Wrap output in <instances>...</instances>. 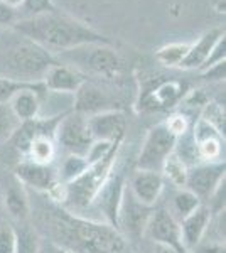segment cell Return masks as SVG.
Here are the masks:
<instances>
[{
    "instance_id": "38",
    "label": "cell",
    "mask_w": 226,
    "mask_h": 253,
    "mask_svg": "<svg viewBox=\"0 0 226 253\" xmlns=\"http://www.w3.org/2000/svg\"><path fill=\"white\" fill-rule=\"evenodd\" d=\"M152 253H179V252L174 250L172 247H167V245L154 243V250H152Z\"/></svg>"
},
{
    "instance_id": "5",
    "label": "cell",
    "mask_w": 226,
    "mask_h": 253,
    "mask_svg": "<svg viewBox=\"0 0 226 253\" xmlns=\"http://www.w3.org/2000/svg\"><path fill=\"white\" fill-rule=\"evenodd\" d=\"M54 142L64 152L86 157L94 142L88 128V117L78 112L64 115L54 128Z\"/></svg>"
},
{
    "instance_id": "35",
    "label": "cell",
    "mask_w": 226,
    "mask_h": 253,
    "mask_svg": "<svg viewBox=\"0 0 226 253\" xmlns=\"http://www.w3.org/2000/svg\"><path fill=\"white\" fill-rule=\"evenodd\" d=\"M19 20V12L15 7L0 0V26H14Z\"/></svg>"
},
{
    "instance_id": "20",
    "label": "cell",
    "mask_w": 226,
    "mask_h": 253,
    "mask_svg": "<svg viewBox=\"0 0 226 253\" xmlns=\"http://www.w3.org/2000/svg\"><path fill=\"white\" fill-rule=\"evenodd\" d=\"M3 205L5 210L9 211V214L17 221H24L31 214V203H29V196L24 187L17 179H12L9 186L5 187L3 193Z\"/></svg>"
},
{
    "instance_id": "31",
    "label": "cell",
    "mask_w": 226,
    "mask_h": 253,
    "mask_svg": "<svg viewBox=\"0 0 226 253\" xmlns=\"http://www.w3.org/2000/svg\"><path fill=\"white\" fill-rule=\"evenodd\" d=\"M22 10L24 14L34 17V15L41 14H52V12H56V7L52 0H24Z\"/></svg>"
},
{
    "instance_id": "8",
    "label": "cell",
    "mask_w": 226,
    "mask_h": 253,
    "mask_svg": "<svg viewBox=\"0 0 226 253\" xmlns=\"http://www.w3.org/2000/svg\"><path fill=\"white\" fill-rule=\"evenodd\" d=\"M143 236H147L152 243L167 245L179 253H184L182 243H181L179 221H176L174 216L166 208H159V210L152 211L145 230H143Z\"/></svg>"
},
{
    "instance_id": "16",
    "label": "cell",
    "mask_w": 226,
    "mask_h": 253,
    "mask_svg": "<svg viewBox=\"0 0 226 253\" xmlns=\"http://www.w3.org/2000/svg\"><path fill=\"white\" fill-rule=\"evenodd\" d=\"M83 73L78 69L68 66V64L56 63L46 71L43 83L49 91H61V93H76L78 88L85 83Z\"/></svg>"
},
{
    "instance_id": "33",
    "label": "cell",
    "mask_w": 226,
    "mask_h": 253,
    "mask_svg": "<svg viewBox=\"0 0 226 253\" xmlns=\"http://www.w3.org/2000/svg\"><path fill=\"white\" fill-rule=\"evenodd\" d=\"M225 47H226V39H225V36H223V38L218 39V42L215 44V46H213L211 52H209V56H208V59L204 61V64L199 68V71H203V69H208V68L215 66V64H218V63H223L225 56H226Z\"/></svg>"
},
{
    "instance_id": "2",
    "label": "cell",
    "mask_w": 226,
    "mask_h": 253,
    "mask_svg": "<svg viewBox=\"0 0 226 253\" xmlns=\"http://www.w3.org/2000/svg\"><path fill=\"white\" fill-rule=\"evenodd\" d=\"M54 230L61 247L73 253H127V242L110 223H93L73 216H59Z\"/></svg>"
},
{
    "instance_id": "13",
    "label": "cell",
    "mask_w": 226,
    "mask_h": 253,
    "mask_svg": "<svg viewBox=\"0 0 226 253\" xmlns=\"http://www.w3.org/2000/svg\"><path fill=\"white\" fill-rule=\"evenodd\" d=\"M164 186H166V181L160 172L137 169L130 177L129 191L138 203L145 206H154L160 199Z\"/></svg>"
},
{
    "instance_id": "30",
    "label": "cell",
    "mask_w": 226,
    "mask_h": 253,
    "mask_svg": "<svg viewBox=\"0 0 226 253\" xmlns=\"http://www.w3.org/2000/svg\"><path fill=\"white\" fill-rule=\"evenodd\" d=\"M34 83H22V81H15L0 76V103H9V100L20 89L32 86Z\"/></svg>"
},
{
    "instance_id": "14",
    "label": "cell",
    "mask_w": 226,
    "mask_h": 253,
    "mask_svg": "<svg viewBox=\"0 0 226 253\" xmlns=\"http://www.w3.org/2000/svg\"><path fill=\"white\" fill-rule=\"evenodd\" d=\"M191 132L196 140L198 156L201 161L203 162H220L221 156H223L225 137H221L211 125H208L206 122L201 120V118Z\"/></svg>"
},
{
    "instance_id": "19",
    "label": "cell",
    "mask_w": 226,
    "mask_h": 253,
    "mask_svg": "<svg viewBox=\"0 0 226 253\" xmlns=\"http://www.w3.org/2000/svg\"><path fill=\"white\" fill-rule=\"evenodd\" d=\"M225 31L223 29H211L204 32L199 38L198 42H194L192 46H189V51L186 58L181 61L178 68L181 69H199L204 64V61L208 59L209 52H211L213 46L218 42V39L223 38Z\"/></svg>"
},
{
    "instance_id": "39",
    "label": "cell",
    "mask_w": 226,
    "mask_h": 253,
    "mask_svg": "<svg viewBox=\"0 0 226 253\" xmlns=\"http://www.w3.org/2000/svg\"><path fill=\"white\" fill-rule=\"evenodd\" d=\"M209 3H211V7L218 12V14H225L226 0H209Z\"/></svg>"
},
{
    "instance_id": "40",
    "label": "cell",
    "mask_w": 226,
    "mask_h": 253,
    "mask_svg": "<svg viewBox=\"0 0 226 253\" xmlns=\"http://www.w3.org/2000/svg\"><path fill=\"white\" fill-rule=\"evenodd\" d=\"M3 2H7L9 5H12V7H15V9H17L19 5H22L24 0H3Z\"/></svg>"
},
{
    "instance_id": "36",
    "label": "cell",
    "mask_w": 226,
    "mask_h": 253,
    "mask_svg": "<svg viewBox=\"0 0 226 253\" xmlns=\"http://www.w3.org/2000/svg\"><path fill=\"white\" fill-rule=\"evenodd\" d=\"M225 66H226V61L218 63L208 69H203L201 75H203V78H206L209 81H225Z\"/></svg>"
},
{
    "instance_id": "9",
    "label": "cell",
    "mask_w": 226,
    "mask_h": 253,
    "mask_svg": "<svg viewBox=\"0 0 226 253\" xmlns=\"http://www.w3.org/2000/svg\"><path fill=\"white\" fill-rule=\"evenodd\" d=\"M14 177L24 187H32V189L44 191V193H49L59 182L57 170L52 167V164H38L29 159L17 162Z\"/></svg>"
},
{
    "instance_id": "25",
    "label": "cell",
    "mask_w": 226,
    "mask_h": 253,
    "mask_svg": "<svg viewBox=\"0 0 226 253\" xmlns=\"http://www.w3.org/2000/svg\"><path fill=\"white\" fill-rule=\"evenodd\" d=\"M88 167L90 164H88V161H86V157L68 154L66 159L63 161V164L59 166V169H56L57 179H59V182H63V184H69V182H73L75 179L80 177Z\"/></svg>"
},
{
    "instance_id": "15",
    "label": "cell",
    "mask_w": 226,
    "mask_h": 253,
    "mask_svg": "<svg viewBox=\"0 0 226 253\" xmlns=\"http://www.w3.org/2000/svg\"><path fill=\"white\" fill-rule=\"evenodd\" d=\"M44 91H46V86H44L43 81H39V83H34L32 86H27L17 91L7 105H9V108L19 122L34 120V118H38L41 95Z\"/></svg>"
},
{
    "instance_id": "10",
    "label": "cell",
    "mask_w": 226,
    "mask_h": 253,
    "mask_svg": "<svg viewBox=\"0 0 226 253\" xmlns=\"http://www.w3.org/2000/svg\"><path fill=\"white\" fill-rule=\"evenodd\" d=\"M154 206H145L134 198L129 187H125L122 196L120 210H118L117 226H123L129 235H143Z\"/></svg>"
},
{
    "instance_id": "32",
    "label": "cell",
    "mask_w": 226,
    "mask_h": 253,
    "mask_svg": "<svg viewBox=\"0 0 226 253\" xmlns=\"http://www.w3.org/2000/svg\"><path fill=\"white\" fill-rule=\"evenodd\" d=\"M0 253H15V230L7 223H0Z\"/></svg>"
},
{
    "instance_id": "27",
    "label": "cell",
    "mask_w": 226,
    "mask_h": 253,
    "mask_svg": "<svg viewBox=\"0 0 226 253\" xmlns=\"http://www.w3.org/2000/svg\"><path fill=\"white\" fill-rule=\"evenodd\" d=\"M189 51V44H169V46H164L160 47L155 54V58L162 66L167 68H174L179 66L181 61L186 58Z\"/></svg>"
},
{
    "instance_id": "18",
    "label": "cell",
    "mask_w": 226,
    "mask_h": 253,
    "mask_svg": "<svg viewBox=\"0 0 226 253\" xmlns=\"http://www.w3.org/2000/svg\"><path fill=\"white\" fill-rule=\"evenodd\" d=\"M75 110V93L46 91L41 95L38 118L41 120H57Z\"/></svg>"
},
{
    "instance_id": "7",
    "label": "cell",
    "mask_w": 226,
    "mask_h": 253,
    "mask_svg": "<svg viewBox=\"0 0 226 253\" xmlns=\"http://www.w3.org/2000/svg\"><path fill=\"white\" fill-rule=\"evenodd\" d=\"M225 161L220 162H199L189 167L186 189L196 194L201 201H206L216 191V187L225 181Z\"/></svg>"
},
{
    "instance_id": "17",
    "label": "cell",
    "mask_w": 226,
    "mask_h": 253,
    "mask_svg": "<svg viewBox=\"0 0 226 253\" xmlns=\"http://www.w3.org/2000/svg\"><path fill=\"white\" fill-rule=\"evenodd\" d=\"M110 105H112V100L106 95V91L98 88L96 84H91V83H88V81H85L75 93V110H73V112L83 113V115L90 117V115H94V113L113 110V108H110Z\"/></svg>"
},
{
    "instance_id": "34",
    "label": "cell",
    "mask_w": 226,
    "mask_h": 253,
    "mask_svg": "<svg viewBox=\"0 0 226 253\" xmlns=\"http://www.w3.org/2000/svg\"><path fill=\"white\" fill-rule=\"evenodd\" d=\"M167 128L174 133L176 137H181L182 133H186L189 130V124H187V118L182 115V113H178V115H172L169 120L166 122Z\"/></svg>"
},
{
    "instance_id": "24",
    "label": "cell",
    "mask_w": 226,
    "mask_h": 253,
    "mask_svg": "<svg viewBox=\"0 0 226 253\" xmlns=\"http://www.w3.org/2000/svg\"><path fill=\"white\" fill-rule=\"evenodd\" d=\"M187 170H189V167L178 157V154L172 152L171 156L164 161L160 174H162L164 181H169L176 189H179V187L186 186Z\"/></svg>"
},
{
    "instance_id": "23",
    "label": "cell",
    "mask_w": 226,
    "mask_h": 253,
    "mask_svg": "<svg viewBox=\"0 0 226 253\" xmlns=\"http://www.w3.org/2000/svg\"><path fill=\"white\" fill-rule=\"evenodd\" d=\"M181 98V84L174 83V81H164V83L157 84L147 91L145 101H149L152 108H164L171 107Z\"/></svg>"
},
{
    "instance_id": "22",
    "label": "cell",
    "mask_w": 226,
    "mask_h": 253,
    "mask_svg": "<svg viewBox=\"0 0 226 253\" xmlns=\"http://www.w3.org/2000/svg\"><path fill=\"white\" fill-rule=\"evenodd\" d=\"M56 157V142L49 133H39L31 140L27 159L38 164H52Z\"/></svg>"
},
{
    "instance_id": "28",
    "label": "cell",
    "mask_w": 226,
    "mask_h": 253,
    "mask_svg": "<svg viewBox=\"0 0 226 253\" xmlns=\"http://www.w3.org/2000/svg\"><path fill=\"white\" fill-rule=\"evenodd\" d=\"M201 120L211 125L221 137H225V105L216 103V101H208L204 108L201 110Z\"/></svg>"
},
{
    "instance_id": "4",
    "label": "cell",
    "mask_w": 226,
    "mask_h": 253,
    "mask_svg": "<svg viewBox=\"0 0 226 253\" xmlns=\"http://www.w3.org/2000/svg\"><path fill=\"white\" fill-rule=\"evenodd\" d=\"M59 58L71 59L76 64L75 69H83L100 76H115L122 69L120 56L108 44H86L64 51V54Z\"/></svg>"
},
{
    "instance_id": "21",
    "label": "cell",
    "mask_w": 226,
    "mask_h": 253,
    "mask_svg": "<svg viewBox=\"0 0 226 253\" xmlns=\"http://www.w3.org/2000/svg\"><path fill=\"white\" fill-rule=\"evenodd\" d=\"M199 205H203V201H201L198 196L192 194L186 187H179V189H176V193L172 194L169 208H166V210L174 216L176 221H181V219H184L187 214H191Z\"/></svg>"
},
{
    "instance_id": "6",
    "label": "cell",
    "mask_w": 226,
    "mask_h": 253,
    "mask_svg": "<svg viewBox=\"0 0 226 253\" xmlns=\"http://www.w3.org/2000/svg\"><path fill=\"white\" fill-rule=\"evenodd\" d=\"M176 140L178 137L167 128L166 122L152 126L147 132L140 154H138V169L160 172L164 161L174 152Z\"/></svg>"
},
{
    "instance_id": "37",
    "label": "cell",
    "mask_w": 226,
    "mask_h": 253,
    "mask_svg": "<svg viewBox=\"0 0 226 253\" xmlns=\"http://www.w3.org/2000/svg\"><path fill=\"white\" fill-rule=\"evenodd\" d=\"M39 253H73L68 248L57 245L54 240L52 242H46V240H41V247H39Z\"/></svg>"
},
{
    "instance_id": "11",
    "label": "cell",
    "mask_w": 226,
    "mask_h": 253,
    "mask_svg": "<svg viewBox=\"0 0 226 253\" xmlns=\"http://www.w3.org/2000/svg\"><path fill=\"white\" fill-rule=\"evenodd\" d=\"M211 218H213L211 210L203 203L191 214H187L184 219H181L179 231H181V243H182L184 253H191L203 242V238L206 236V231L209 228V223H211Z\"/></svg>"
},
{
    "instance_id": "26",
    "label": "cell",
    "mask_w": 226,
    "mask_h": 253,
    "mask_svg": "<svg viewBox=\"0 0 226 253\" xmlns=\"http://www.w3.org/2000/svg\"><path fill=\"white\" fill-rule=\"evenodd\" d=\"M15 230V253H39L41 236L34 228L22 224Z\"/></svg>"
},
{
    "instance_id": "12",
    "label": "cell",
    "mask_w": 226,
    "mask_h": 253,
    "mask_svg": "<svg viewBox=\"0 0 226 253\" xmlns=\"http://www.w3.org/2000/svg\"><path fill=\"white\" fill-rule=\"evenodd\" d=\"M88 128L93 140H105L118 144L125 132V115L120 110L94 113L88 117Z\"/></svg>"
},
{
    "instance_id": "1",
    "label": "cell",
    "mask_w": 226,
    "mask_h": 253,
    "mask_svg": "<svg viewBox=\"0 0 226 253\" xmlns=\"http://www.w3.org/2000/svg\"><path fill=\"white\" fill-rule=\"evenodd\" d=\"M12 29L22 38L47 49L49 52L69 51V49L86 46V44L112 46V42L100 32L93 31L91 27L68 15H59L57 12L20 19L12 26Z\"/></svg>"
},
{
    "instance_id": "3",
    "label": "cell",
    "mask_w": 226,
    "mask_h": 253,
    "mask_svg": "<svg viewBox=\"0 0 226 253\" xmlns=\"http://www.w3.org/2000/svg\"><path fill=\"white\" fill-rule=\"evenodd\" d=\"M15 32V31H14ZM57 61L47 49L17 34V39L5 46L0 38V76L22 83H39Z\"/></svg>"
},
{
    "instance_id": "29",
    "label": "cell",
    "mask_w": 226,
    "mask_h": 253,
    "mask_svg": "<svg viewBox=\"0 0 226 253\" xmlns=\"http://www.w3.org/2000/svg\"><path fill=\"white\" fill-rule=\"evenodd\" d=\"M20 122L15 118L7 103H0V142H7L17 130Z\"/></svg>"
}]
</instances>
